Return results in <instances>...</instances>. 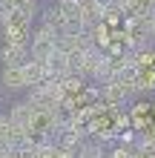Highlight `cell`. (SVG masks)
Here are the masks:
<instances>
[{
  "label": "cell",
  "instance_id": "cell-1",
  "mask_svg": "<svg viewBox=\"0 0 155 158\" xmlns=\"http://www.w3.org/2000/svg\"><path fill=\"white\" fill-rule=\"evenodd\" d=\"M55 40H58V32L49 29L46 23H40V29L32 35V40H29V55L35 60H40V63H46L49 60V55L55 52Z\"/></svg>",
  "mask_w": 155,
  "mask_h": 158
},
{
  "label": "cell",
  "instance_id": "cell-2",
  "mask_svg": "<svg viewBox=\"0 0 155 158\" xmlns=\"http://www.w3.org/2000/svg\"><path fill=\"white\" fill-rule=\"evenodd\" d=\"M0 58H3V66H23V63L32 58L29 43H6L3 52H0Z\"/></svg>",
  "mask_w": 155,
  "mask_h": 158
},
{
  "label": "cell",
  "instance_id": "cell-3",
  "mask_svg": "<svg viewBox=\"0 0 155 158\" xmlns=\"http://www.w3.org/2000/svg\"><path fill=\"white\" fill-rule=\"evenodd\" d=\"M0 83H3V89H9V92L29 89V83H26V78H23V69H20V66H3Z\"/></svg>",
  "mask_w": 155,
  "mask_h": 158
},
{
  "label": "cell",
  "instance_id": "cell-4",
  "mask_svg": "<svg viewBox=\"0 0 155 158\" xmlns=\"http://www.w3.org/2000/svg\"><path fill=\"white\" fill-rule=\"evenodd\" d=\"M129 95V89L121 86L115 78L109 81V83H101V98H104V104L106 106H118V104H124V98Z\"/></svg>",
  "mask_w": 155,
  "mask_h": 158
},
{
  "label": "cell",
  "instance_id": "cell-5",
  "mask_svg": "<svg viewBox=\"0 0 155 158\" xmlns=\"http://www.w3.org/2000/svg\"><path fill=\"white\" fill-rule=\"evenodd\" d=\"M46 72H49V78H63V75H69L72 66H69V55H63L60 49H55L49 55V60H46Z\"/></svg>",
  "mask_w": 155,
  "mask_h": 158
},
{
  "label": "cell",
  "instance_id": "cell-6",
  "mask_svg": "<svg viewBox=\"0 0 155 158\" xmlns=\"http://www.w3.org/2000/svg\"><path fill=\"white\" fill-rule=\"evenodd\" d=\"M43 23L60 35V32H63V23H66V15H63V9H60L58 3H55L52 9H46V12H43Z\"/></svg>",
  "mask_w": 155,
  "mask_h": 158
},
{
  "label": "cell",
  "instance_id": "cell-7",
  "mask_svg": "<svg viewBox=\"0 0 155 158\" xmlns=\"http://www.w3.org/2000/svg\"><path fill=\"white\" fill-rule=\"evenodd\" d=\"M80 158H101V150H98V147H84Z\"/></svg>",
  "mask_w": 155,
  "mask_h": 158
},
{
  "label": "cell",
  "instance_id": "cell-8",
  "mask_svg": "<svg viewBox=\"0 0 155 158\" xmlns=\"http://www.w3.org/2000/svg\"><path fill=\"white\" fill-rule=\"evenodd\" d=\"M112 158H129V150H124V147H118V150H115V155Z\"/></svg>",
  "mask_w": 155,
  "mask_h": 158
}]
</instances>
